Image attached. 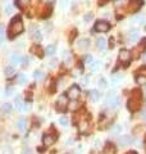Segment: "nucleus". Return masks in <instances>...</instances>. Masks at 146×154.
Listing matches in <instances>:
<instances>
[{"label":"nucleus","instance_id":"1","mask_svg":"<svg viewBox=\"0 0 146 154\" xmlns=\"http://www.w3.org/2000/svg\"><path fill=\"white\" fill-rule=\"evenodd\" d=\"M141 104H142V95H141V91L138 89L132 90L131 93V96L128 99L127 103V108L131 110V112H137L141 108Z\"/></svg>","mask_w":146,"mask_h":154},{"label":"nucleus","instance_id":"2","mask_svg":"<svg viewBox=\"0 0 146 154\" xmlns=\"http://www.w3.org/2000/svg\"><path fill=\"white\" fill-rule=\"evenodd\" d=\"M24 30V26H23V22H22V19L19 16L17 17H14L12 19V22H11V25H9V28H8V36L13 38V37H16L18 35H21V33L23 32Z\"/></svg>","mask_w":146,"mask_h":154},{"label":"nucleus","instance_id":"3","mask_svg":"<svg viewBox=\"0 0 146 154\" xmlns=\"http://www.w3.org/2000/svg\"><path fill=\"white\" fill-rule=\"evenodd\" d=\"M106 105L111 109H115L119 105V98L117 96V93L114 90H110L108 94H106V100H105Z\"/></svg>","mask_w":146,"mask_h":154},{"label":"nucleus","instance_id":"4","mask_svg":"<svg viewBox=\"0 0 146 154\" xmlns=\"http://www.w3.org/2000/svg\"><path fill=\"white\" fill-rule=\"evenodd\" d=\"M56 139H58V135L55 132H47V134L44 135L42 143H44V145L45 146H51L53 144H55Z\"/></svg>","mask_w":146,"mask_h":154},{"label":"nucleus","instance_id":"5","mask_svg":"<svg viewBox=\"0 0 146 154\" xmlns=\"http://www.w3.org/2000/svg\"><path fill=\"white\" fill-rule=\"evenodd\" d=\"M142 5H144V2H142V0H129L127 11H128L129 13H137Z\"/></svg>","mask_w":146,"mask_h":154},{"label":"nucleus","instance_id":"6","mask_svg":"<svg viewBox=\"0 0 146 154\" xmlns=\"http://www.w3.org/2000/svg\"><path fill=\"white\" fill-rule=\"evenodd\" d=\"M81 94V89H80V86H77V85H72L69 89H68V93H67V96H68V99H71V100H77L78 99V96Z\"/></svg>","mask_w":146,"mask_h":154},{"label":"nucleus","instance_id":"7","mask_svg":"<svg viewBox=\"0 0 146 154\" xmlns=\"http://www.w3.org/2000/svg\"><path fill=\"white\" fill-rule=\"evenodd\" d=\"M118 59L119 62L123 66H128L131 63V53L128 50H126V49H122L119 51V55H118Z\"/></svg>","mask_w":146,"mask_h":154},{"label":"nucleus","instance_id":"8","mask_svg":"<svg viewBox=\"0 0 146 154\" xmlns=\"http://www.w3.org/2000/svg\"><path fill=\"white\" fill-rule=\"evenodd\" d=\"M94 28H95L96 32H108L109 28H110V25L106 21H97L95 23Z\"/></svg>","mask_w":146,"mask_h":154},{"label":"nucleus","instance_id":"9","mask_svg":"<svg viewBox=\"0 0 146 154\" xmlns=\"http://www.w3.org/2000/svg\"><path fill=\"white\" fill-rule=\"evenodd\" d=\"M67 107H68V96L67 95H62L60 98H58L56 110H58V112H63V110H64Z\"/></svg>","mask_w":146,"mask_h":154},{"label":"nucleus","instance_id":"10","mask_svg":"<svg viewBox=\"0 0 146 154\" xmlns=\"http://www.w3.org/2000/svg\"><path fill=\"white\" fill-rule=\"evenodd\" d=\"M133 143V137L131 135H124V136L119 137V144L123 146H127V145H131Z\"/></svg>","mask_w":146,"mask_h":154},{"label":"nucleus","instance_id":"11","mask_svg":"<svg viewBox=\"0 0 146 154\" xmlns=\"http://www.w3.org/2000/svg\"><path fill=\"white\" fill-rule=\"evenodd\" d=\"M89 46H90V41L87 38H81V40L77 41V48H80V49H86Z\"/></svg>","mask_w":146,"mask_h":154},{"label":"nucleus","instance_id":"12","mask_svg":"<svg viewBox=\"0 0 146 154\" xmlns=\"http://www.w3.org/2000/svg\"><path fill=\"white\" fill-rule=\"evenodd\" d=\"M89 94H90L91 102L96 103V102H99V100H100V94H99V91H97V90H91Z\"/></svg>","mask_w":146,"mask_h":154},{"label":"nucleus","instance_id":"13","mask_svg":"<svg viewBox=\"0 0 146 154\" xmlns=\"http://www.w3.org/2000/svg\"><path fill=\"white\" fill-rule=\"evenodd\" d=\"M32 31H33V40L35 41H37V42H40L41 40H42V35H41V31L38 30V28H36V27H33L32 28Z\"/></svg>","mask_w":146,"mask_h":154},{"label":"nucleus","instance_id":"14","mask_svg":"<svg viewBox=\"0 0 146 154\" xmlns=\"http://www.w3.org/2000/svg\"><path fill=\"white\" fill-rule=\"evenodd\" d=\"M11 62L14 64H21L23 62V57H21L19 54H12L11 55Z\"/></svg>","mask_w":146,"mask_h":154},{"label":"nucleus","instance_id":"15","mask_svg":"<svg viewBox=\"0 0 146 154\" xmlns=\"http://www.w3.org/2000/svg\"><path fill=\"white\" fill-rule=\"evenodd\" d=\"M32 53H33V54H36L37 57H40V58H42L44 54H45V51L42 50V48L41 46H37V45H35V46L32 48Z\"/></svg>","mask_w":146,"mask_h":154},{"label":"nucleus","instance_id":"16","mask_svg":"<svg viewBox=\"0 0 146 154\" xmlns=\"http://www.w3.org/2000/svg\"><path fill=\"white\" fill-rule=\"evenodd\" d=\"M30 3H31V0H16V5L18 8H21V9L28 7L30 5Z\"/></svg>","mask_w":146,"mask_h":154},{"label":"nucleus","instance_id":"17","mask_svg":"<svg viewBox=\"0 0 146 154\" xmlns=\"http://www.w3.org/2000/svg\"><path fill=\"white\" fill-rule=\"evenodd\" d=\"M14 72H16V68H14L13 66H7L5 69H4V75H5L7 77H11L14 75Z\"/></svg>","mask_w":146,"mask_h":154},{"label":"nucleus","instance_id":"18","mask_svg":"<svg viewBox=\"0 0 146 154\" xmlns=\"http://www.w3.org/2000/svg\"><path fill=\"white\" fill-rule=\"evenodd\" d=\"M14 104H16V108L18 110H24V103L22 102V99L21 98H16V100H14Z\"/></svg>","mask_w":146,"mask_h":154},{"label":"nucleus","instance_id":"19","mask_svg":"<svg viewBox=\"0 0 146 154\" xmlns=\"http://www.w3.org/2000/svg\"><path fill=\"white\" fill-rule=\"evenodd\" d=\"M136 82L140 86H145L146 85V76H142V75H137L136 76Z\"/></svg>","mask_w":146,"mask_h":154},{"label":"nucleus","instance_id":"20","mask_svg":"<svg viewBox=\"0 0 146 154\" xmlns=\"http://www.w3.org/2000/svg\"><path fill=\"white\" fill-rule=\"evenodd\" d=\"M17 128L19 131H24L26 130V121H24V118H19L17 121Z\"/></svg>","mask_w":146,"mask_h":154},{"label":"nucleus","instance_id":"21","mask_svg":"<svg viewBox=\"0 0 146 154\" xmlns=\"http://www.w3.org/2000/svg\"><path fill=\"white\" fill-rule=\"evenodd\" d=\"M33 76H35L36 81H42L44 79H45V73H44V72H42L41 69L35 71V73H33Z\"/></svg>","mask_w":146,"mask_h":154},{"label":"nucleus","instance_id":"22","mask_svg":"<svg viewBox=\"0 0 146 154\" xmlns=\"http://www.w3.org/2000/svg\"><path fill=\"white\" fill-rule=\"evenodd\" d=\"M120 132H122V126L120 125H114V126L110 128V134H113V135H119Z\"/></svg>","mask_w":146,"mask_h":154},{"label":"nucleus","instance_id":"23","mask_svg":"<svg viewBox=\"0 0 146 154\" xmlns=\"http://www.w3.org/2000/svg\"><path fill=\"white\" fill-rule=\"evenodd\" d=\"M114 150H115V149H114V146L111 145L110 143H108V144H106V145H105V149H104V154H114Z\"/></svg>","mask_w":146,"mask_h":154},{"label":"nucleus","instance_id":"24","mask_svg":"<svg viewBox=\"0 0 146 154\" xmlns=\"http://www.w3.org/2000/svg\"><path fill=\"white\" fill-rule=\"evenodd\" d=\"M138 38V32L136 31V30H133V31H131L129 32V36H128V40L131 41V42H133V41H136Z\"/></svg>","mask_w":146,"mask_h":154},{"label":"nucleus","instance_id":"25","mask_svg":"<svg viewBox=\"0 0 146 154\" xmlns=\"http://www.w3.org/2000/svg\"><path fill=\"white\" fill-rule=\"evenodd\" d=\"M97 48H99L100 50H105L106 49V41L104 40L103 37H100L99 40H97Z\"/></svg>","mask_w":146,"mask_h":154},{"label":"nucleus","instance_id":"26","mask_svg":"<svg viewBox=\"0 0 146 154\" xmlns=\"http://www.w3.org/2000/svg\"><path fill=\"white\" fill-rule=\"evenodd\" d=\"M2 109H3V112H5V113H11L12 112V104L11 103H4L2 105Z\"/></svg>","mask_w":146,"mask_h":154},{"label":"nucleus","instance_id":"27","mask_svg":"<svg viewBox=\"0 0 146 154\" xmlns=\"http://www.w3.org/2000/svg\"><path fill=\"white\" fill-rule=\"evenodd\" d=\"M26 81H27V77L24 76L23 73H21V75L17 77V84H18V85H23L24 82H26Z\"/></svg>","mask_w":146,"mask_h":154},{"label":"nucleus","instance_id":"28","mask_svg":"<svg viewBox=\"0 0 146 154\" xmlns=\"http://www.w3.org/2000/svg\"><path fill=\"white\" fill-rule=\"evenodd\" d=\"M45 53L47 55H53L55 53V46L54 45H47V48L45 49Z\"/></svg>","mask_w":146,"mask_h":154},{"label":"nucleus","instance_id":"29","mask_svg":"<svg viewBox=\"0 0 146 154\" xmlns=\"http://www.w3.org/2000/svg\"><path fill=\"white\" fill-rule=\"evenodd\" d=\"M97 85H99V88H104V89H105V88H108V82H106V80L104 79V77H100Z\"/></svg>","mask_w":146,"mask_h":154},{"label":"nucleus","instance_id":"30","mask_svg":"<svg viewBox=\"0 0 146 154\" xmlns=\"http://www.w3.org/2000/svg\"><path fill=\"white\" fill-rule=\"evenodd\" d=\"M138 49H140V51H142V50H145V49H146V37L141 38L140 45H138Z\"/></svg>","mask_w":146,"mask_h":154},{"label":"nucleus","instance_id":"31","mask_svg":"<svg viewBox=\"0 0 146 154\" xmlns=\"http://www.w3.org/2000/svg\"><path fill=\"white\" fill-rule=\"evenodd\" d=\"M84 62H85V64H91L92 62H94V58H92V55H85L84 58Z\"/></svg>","mask_w":146,"mask_h":154},{"label":"nucleus","instance_id":"32","mask_svg":"<svg viewBox=\"0 0 146 154\" xmlns=\"http://www.w3.org/2000/svg\"><path fill=\"white\" fill-rule=\"evenodd\" d=\"M114 5L115 7H123L126 3H127V0H113Z\"/></svg>","mask_w":146,"mask_h":154},{"label":"nucleus","instance_id":"33","mask_svg":"<svg viewBox=\"0 0 146 154\" xmlns=\"http://www.w3.org/2000/svg\"><path fill=\"white\" fill-rule=\"evenodd\" d=\"M100 67V62H92V63L90 64V68H91V71H96L97 68Z\"/></svg>","mask_w":146,"mask_h":154},{"label":"nucleus","instance_id":"34","mask_svg":"<svg viewBox=\"0 0 146 154\" xmlns=\"http://www.w3.org/2000/svg\"><path fill=\"white\" fill-rule=\"evenodd\" d=\"M59 123L62 125V126H68V118L63 116V117L59 118Z\"/></svg>","mask_w":146,"mask_h":154},{"label":"nucleus","instance_id":"35","mask_svg":"<svg viewBox=\"0 0 146 154\" xmlns=\"http://www.w3.org/2000/svg\"><path fill=\"white\" fill-rule=\"evenodd\" d=\"M4 37H5V33H4V27L0 25V44L4 41Z\"/></svg>","mask_w":146,"mask_h":154},{"label":"nucleus","instance_id":"36","mask_svg":"<svg viewBox=\"0 0 146 154\" xmlns=\"http://www.w3.org/2000/svg\"><path fill=\"white\" fill-rule=\"evenodd\" d=\"M87 126H89V122H87V121L80 123V128H81V131H85V130L87 128Z\"/></svg>","mask_w":146,"mask_h":154},{"label":"nucleus","instance_id":"37","mask_svg":"<svg viewBox=\"0 0 146 154\" xmlns=\"http://www.w3.org/2000/svg\"><path fill=\"white\" fill-rule=\"evenodd\" d=\"M92 18H94V14H92V13H87L86 16H85V21L86 22H90V21H92Z\"/></svg>","mask_w":146,"mask_h":154},{"label":"nucleus","instance_id":"38","mask_svg":"<svg viewBox=\"0 0 146 154\" xmlns=\"http://www.w3.org/2000/svg\"><path fill=\"white\" fill-rule=\"evenodd\" d=\"M137 75H142V76H146V66H144V67H141L140 68V71H138V73Z\"/></svg>","mask_w":146,"mask_h":154},{"label":"nucleus","instance_id":"39","mask_svg":"<svg viewBox=\"0 0 146 154\" xmlns=\"http://www.w3.org/2000/svg\"><path fill=\"white\" fill-rule=\"evenodd\" d=\"M111 81H113L114 84H118L120 81V76H113V77H111Z\"/></svg>","mask_w":146,"mask_h":154},{"label":"nucleus","instance_id":"40","mask_svg":"<svg viewBox=\"0 0 146 154\" xmlns=\"http://www.w3.org/2000/svg\"><path fill=\"white\" fill-rule=\"evenodd\" d=\"M69 109H72V110H76V109H77V103H76V100H73V103L69 104Z\"/></svg>","mask_w":146,"mask_h":154},{"label":"nucleus","instance_id":"41","mask_svg":"<svg viewBox=\"0 0 146 154\" xmlns=\"http://www.w3.org/2000/svg\"><path fill=\"white\" fill-rule=\"evenodd\" d=\"M12 11H13V8H12L11 5H7V8H5V13H7V14H11Z\"/></svg>","mask_w":146,"mask_h":154},{"label":"nucleus","instance_id":"42","mask_svg":"<svg viewBox=\"0 0 146 154\" xmlns=\"http://www.w3.org/2000/svg\"><path fill=\"white\" fill-rule=\"evenodd\" d=\"M12 94H13V88L12 86H9L8 90H7V95H12Z\"/></svg>","mask_w":146,"mask_h":154},{"label":"nucleus","instance_id":"43","mask_svg":"<svg viewBox=\"0 0 146 154\" xmlns=\"http://www.w3.org/2000/svg\"><path fill=\"white\" fill-rule=\"evenodd\" d=\"M109 0H97V3H99V5H104V4H106Z\"/></svg>","mask_w":146,"mask_h":154},{"label":"nucleus","instance_id":"44","mask_svg":"<svg viewBox=\"0 0 146 154\" xmlns=\"http://www.w3.org/2000/svg\"><path fill=\"white\" fill-rule=\"evenodd\" d=\"M60 2H62V5H63V7H65L67 4L69 3V0H60Z\"/></svg>","mask_w":146,"mask_h":154},{"label":"nucleus","instance_id":"45","mask_svg":"<svg viewBox=\"0 0 146 154\" xmlns=\"http://www.w3.org/2000/svg\"><path fill=\"white\" fill-rule=\"evenodd\" d=\"M54 91H55V84L53 82V84H51V89H50V93H54Z\"/></svg>","mask_w":146,"mask_h":154},{"label":"nucleus","instance_id":"46","mask_svg":"<svg viewBox=\"0 0 146 154\" xmlns=\"http://www.w3.org/2000/svg\"><path fill=\"white\" fill-rule=\"evenodd\" d=\"M23 154H31V153H30V152H27V150H24V152H23Z\"/></svg>","mask_w":146,"mask_h":154},{"label":"nucleus","instance_id":"47","mask_svg":"<svg viewBox=\"0 0 146 154\" xmlns=\"http://www.w3.org/2000/svg\"><path fill=\"white\" fill-rule=\"evenodd\" d=\"M127 154H137L136 152H129V153H127Z\"/></svg>","mask_w":146,"mask_h":154},{"label":"nucleus","instance_id":"48","mask_svg":"<svg viewBox=\"0 0 146 154\" xmlns=\"http://www.w3.org/2000/svg\"><path fill=\"white\" fill-rule=\"evenodd\" d=\"M145 59H146V54H145Z\"/></svg>","mask_w":146,"mask_h":154}]
</instances>
